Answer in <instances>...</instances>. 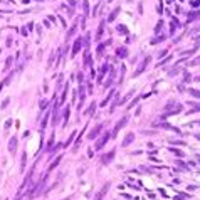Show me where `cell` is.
<instances>
[{
  "mask_svg": "<svg viewBox=\"0 0 200 200\" xmlns=\"http://www.w3.org/2000/svg\"><path fill=\"white\" fill-rule=\"evenodd\" d=\"M128 123V116H125V118H123V119H119V121H118V123H116V126H114V129H113V136H116V135H118V131H119V129H121V128L125 126V125H126Z\"/></svg>",
  "mask_w": 200,
  "mask_h": 200,
  "instance_id": "cell-1",
  "label": "cell"
},
{
  "mask_svg": "<svg viewBox=\"0 0 200 200\" xmlns=\"http://www.w3.org/2000/svg\"><path fill=\"white\" fill-rule=\"evenodd\" d=\"M109 138H111V135H109V133H104V135L101 136V140H99V141L96 143V150H101L103 146L106 145V141H108Z\"/></svg>",
  "mask_w": 200,
  "mask_h": 200,
  "instance_id": "cell-2",
  "label": "cell"
},
{
  "mask_svg": "<svg viewBox=\"0 0 200 200\" xmlns=\"http://www.w3.org/2000/svg\"><path fill=\"white\" fill-rule=\"evenodd\" d=\"M101 129H103V125H98L96 128H92L91 131H89V135H88V138L89 140H92V138H96L99 133H101Z\"/></svg>",
  "mask_w": 200,
  "mask_h": 200,
  "instance_id": "cell-3",
  "label": "cell"
},
{
  "mask_svg": "<svg viewBox=\"0 0 200 200\" xmlns=\"http://www.w3.org/2000/svg\"><path fill=\"white\" fill-rule=\"evenodd\" d=\"M114 158V150L113 151H109V153H106L103 158H101V163L103 165H108V163H111V160Z\"/></svg>",
  "mask_w": 200,
  "mask_h": 200,
  "instance_id": "cell-4",
  "label": "cell"
},
{
  "mask_svg": "<svg viewBox=\"0 0 200 200\" xmlns=\"http://www.w3.org/2000/svg\"><path fill=\"white\" fill-rule=\"evenodd\" d=\"M109 185H111V183L108 182L106 185H104V187H103V188H101V190H99V192H98V195H96V199H94V200H103V199H104V193L108 192Z\"/></svg>",
  "mask_w": 200,
  "mask_h": 200,
  "instance_id": "cell-5",
  "label": "cell"
},
{
  "mask_svg": "<svg viewBox=\"0 0 200 200\" xmlns=\"http://www.w3.org/2000/svg\"><path fill=\"white\" fill-rule=\"evenodd\" d=\"M150 61H151L150 57H145V61H143V62L140 64V67L136 69V73H135V76H140V74L143 73V71H145V67H146V66H148V62H150Z\"/></svg>",
  "mask_w": 200,
  "mask_h": 200,
  "instance_id": "cell-6",
  "label": "cell"
},
{
  "mask_svg": "<svg viewBox=\"0 0 200 200\" xmlns=\"http://www.w3.org/2000/svg\"><path fill=\"white\" fill-rule=\"evenodd\" d=\"M81 47H83V39H77V40H76V42H74V49H73V57L76 54H77V52H79V49H81Z\"/></svg>",
  "mask_w": 200,
  "mask_h": 200,
  "instance_id": "cell-7",
  "label": "cell"
},
{
  "mask_svg": "<svg viewBox=\"0 0 200 200\" xmlns=\"http://www.w3.org/2000/svg\"><path fill=\"white\" fill-rule=\"evenodd\" d=\"M15 150H17V138H12L10 143H9V151L10 153H15Z\"/></svg>",
  "mask_w": 200,
  "mask_h": 200,
  "instance_id": "cell-8",
  "label": "cell"
},
{
  "mask_svg": "<svg viewBox=\"0 0 200 200\" xmlns=\"http://www.w3.org/2000/svg\"><path fill=\"white\" fill-rule=\"evenodd\" d=\"M133 140H135V133H128L126 138H125V141H123V146H128Z\"/></svg>",
  "mask_w": 200,
  "mask_h": 200,
  "instance_id": "cell-9",
  "label": "cell"
},
{
  "mask_svg": "<svg viewBox=\"0 0 200 200\" xmlns=\"http://www.w3.org/2000/svg\"><path fill=\"white\" fill-rule=\"evenodd\" d=\"M103 29H104V22H101V25H99V29H98V34H96V39H101V36H103Z\"/></svg>",
  "mask_w": 200,
  "mask_h": 200,
  "instance_id": "cell-10",
  "label": "cell"
},
{
  "mask_svg": "<svg viewBox=\"0 0 200 200\" xmlns=\"http://www.w3.org/2000/svg\"><path fill=\"white\" fill-rule=\"evenodd\" d=\"M59 162H61V155H59V156H57V158H55L54 162H52V163H51V166H49V170H54L55 166H57V165H59Z\"/></svg>",
  "mask_w": 200,
  "mask_h": 200,
  "instance_id": "cell-11",
  "label": "cell"
},
{
  "mask_svg": "<svg viewBox=\"0 0 200 200\" xmlns=\"http://www.w3.org/2000/svg\"><path fill=\"white\" fill-rule=\"evenodd\" d=\"M118 12H119V9H116V10H113V12H111V15H109V18H108V22H113V20L116 18V15H118Z\"/></svg>",
  "mask_w": 200,
  "mask_h": 200,
  "instance_id": "cell-12",
  "label": "cell"
},
{
  "mask_svg": "<svg viewBox=\"0 0 200 200\" xmlns=\"http://www.w3.org/2000/svg\"><path fill=\"white\" fill-rule=\"evenodd\" d=\"M10 79H12V76H9V77H5V79H3V81L0 83V91L3 89V86H5V84H9V83H10Z\"/></svg>",
  "mask_w": 200,
  "mask_h": 200,
  "instance_id": "cell-13",
  "label": "cell"
},
{
  "mask_svg": "<svg viewBox=\"0 0 200 200\" xmlns=\"http://www.w3.org/2000/svg\"><path fill=\"white\" fill-rule=\"evenodd\" d=\"M126 54H128V51L125 49V47H121V49H118V55L119 57H126Z\"/></svg>",
  "mask_w": 200,
  "mask_h": 200,
  "instance_id": "cell-14",
  "label": "cell"
},
{
  "mask_svg": "<svg viewBox=\"0 0 200 200\" xmlns=\"http://www.w3.org/2000/svg\"><path fill=\"white\" fill-rule=\"evenodd\" d=\"M74 32H76V25H73V27H71V30L67 32V39H71V37L74 36Z\"/></svg>",
  "mask_w": 200,
  "mask_h": 200,
  "instance_id": "cell-15",
  "label": "cell"
},
{
  "mask_svg": "<svg viewBox=\"0 0 200 200\" xmlns=\"http://www.w3.org/2000/svg\"><path fill=\"white\" fill-rule=\"evenodd\" d=\"M25 160H27V153H25V155H24V156H22V170H24V168H25Z\"/></svg>",
  "mask_w": 200,
  "mask_h": 200,
  "instance_id": "cell-16",
  "label": "cell"
},
{
  "mask_svg": "<svg viewBox=\"0 0 200 200\" xmlns=\"http://www.w3.org/2000/svg\"><path fill=\"white\" fill-rule=\"evenodd\" d=\"M39 106H40V109H44V108H46V106H47V101H46V99H42Z\"/></svg>",
  "mask_w": 200,
  "mask_h": 200,
  "instance_id": "cell-17",
  "label": "cell"
},
{
  "mask_svg": "<svg viewBox=\"0 0 200 200\" xmlns=\"http://www.w3.org/2000/svg\"><path fill=\"white\" fill-rule=\"evenodd\" d=\"M190 94H192V96H197V98H200V92L195 91V89H190Z\"/></svg>",
  "mask_w": 200,
  "mask_h": 200,
  "instance_id": "cell-18",
  "label": "cell"
},
{
  "mask_svg": "<svg viewBox=\"0 0 200 200\" xmlns=\"http://www.w3.org/2000/svg\"><path fill=\"white\" fill-rule=\"evenodd\" d=\"M10 64H12V57H9V59H7V64H5V69H9V67H10Z\"/></svg>",
  "mask_w": 200,
  "mask_h": 200,
  "instance_id": "cell-19",
  "label": "cell"
},
{
  "mask_svg": "<svg viewBox=\"0 0 200 200\" xmlns=\"http://www.w3.org/2000/svg\"><path fill=\"white\" fill-rule=\"evenodd\" d=\"M94 109H96V104L92 103V106H91V108H89V109H88V114H91V113H92V111H94Z\"/></svg>",
  "mask_w": 200,
  "mask_h": 200,
  "instance_id": "cell-20",
  "label": "cell"
},
{
  "mask_svg": "<svg viewBox=\"0 0 200 200\" xmlns=\"http://www.w3.org/2000/svg\"><path fill=\"white\" fill-rule=\"evenodd\" d=\"M9 101H10V99H9V98H7V99H5V101H3V103H2V108H5V106H7V104H9Z\"/></svg>",
  "mask_w": 200,
  "mask_h": 200,
  "instance_id": "cell-21",
  "label": "cell"
},
{
  "mask_svg": "<svg viewBox=\"0 0 200 200\" xmlns=\"http://www.w3.org/2000/svg\"><path fill=\"white\" fill-rule=\"evenodd\" d=\"M73 138H74V133H73V135H71V136H69V140H67V143H66V146H67V145H69V143H71V141H73Z\"/></svg>",
  "mask_w": 200,
  "mask_h": 200,
  "instance_id": "cell-22",
  "label": "cell"
},
{
  "mask_svg": "<svg viewBox=\"0 0 200 200\" xmlns=\"http://www.w3.org/2000/svg\"><path fill=\"white\" fill-rule=\"evenodd\" d=\"M118 30H119V32H121V30H123V32H128V30H126V27H121V25L118 27Z\"/></svg>",
  "mask_w": 200,
  "mask_h": 200,
  "instance_id": "cell-23",
  "label": "cell"
},
{
  "mask_svg": "<svg viewBox=\"0 0 200 200\" xmlns=\"http://www.w3.org/2000/svg\"><path fill=\"white\" fill-rule=\"evenodd\" d=\"M64 200H71V199H64Z\"/></svg>",
  "mask_w": 200,
  "mask_h": 200,
  "instance_id": "cell-24",
  "label": "cell"
}]
</instances>
